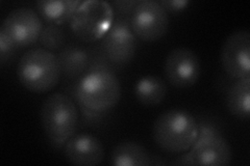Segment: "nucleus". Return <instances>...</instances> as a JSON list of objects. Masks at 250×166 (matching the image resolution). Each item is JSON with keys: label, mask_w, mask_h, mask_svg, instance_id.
Masks as SVG:
<instances>
[{"label": "nucleus", "mask_w": 250, "mask_h": 166, "mask_svg": "<svg viewBox=\"0 0 250 166\" xmlns=\"http://www.w3.org/2000/svg\"><path fill=\"white\" fill-rule=\"evenodd\" d=\"M75 97L84 115L101 116L118 104L121 84L109 70L96 69L81 78L75 89Z\"/></svg>", "instance_id": "f257e3e1"}, {"label": "nucleus", "mask_w": 250, "mask_h": 166, "mask_svg": "<svg viewBox=\"0 0 250 166\" xmlns=\"http://www.w3.org/2000/svg\"><path fill=\"white\" fill-rule=\"evenodd\" d=\"M153 140L164 152L178 154L188 152L198 136V123L183 109H169L153 123Z\"/></svg>", "instance_id": "f03ea898"}, {"label": "nucleus", "mask_w": 250, "mask_h": 166, "mask_svg": "<svg viewBox=\"0 0 250 166\" xmlns=\"http://www.w3.org/2000/svg\"><path fill=\"white\" fill-rule=\"evenodd\" d=\"M62 75L59 57L45 48L26 51L19 59L17 76L26 90L45 93L58 85Z\"/></svg>", "instance_id": "7ed1b4c3"}, {"label": "nucleus", "mask_w": 250, "mask_h": 166, "mask_svg": "<svg viewBox=\"0 0 250 166\" xmlns=\"http://www.w3.org/2000/svg\"><path fill=\"white\" fill-rule=\"evenodd\" d=\"M40 117L46 136L56 146H64L74 135L78 111L75 103L67 94L51 93L43 103Z\"/></svg>", "instance_id": "20e7f679"}, {"label": "nucleus", "mask_w": 250, "mask_h": 166, "mask_svg": "<svg viewBox=\"0 0 250 166\" xmlns=\"http://www.w3.org/2000/svg\"><path fill=\"white\" fill-rule=\"evenodd\" d=\"M114 22V9L104 0L82 1L70 19L73 34L83 42L92 43L103 38Z\"/></svg>", "instance_id": "39448f33"}, {"label": "nucleus", "mask_w": 250, "mask_h": 166, "mask_svg": "<svg viewBox=\"0 0 250 166\" xmlns=\"http://www.w3.org/2000/svg\"><path fill=\"white\" fill-rule=\"evenodd\" d=\"M129 24L137 37L144 42H155L167 34L168 13L155 0H138Z\"/></svg>", "instance_id": "423d86ee"}, {"label": "nucleus", "mask_w": 250, "mask_h": 166, "mask_svg": "<svg viewBox=\"0 0 250 166\" xmlns=\"http://www.w3.org/2000/svg\"><path fill=\"white\" fill-rule=\"evenodd\" d=\"M42 30L40 15L29 7H18L10 12L0 27V31L16 48L35 44L40 38Z\"/></svg>", "instance_id": "0eeeda50"}, {"label": "nucleus", "mask_w": 250, "mask_h": 166, "mask_svg": "<svg viewBox=\"0 0 250 166\" xmlns=\"http://www.w3.org/2000/svg\"><path fill=\"white\" fill-rule=\"evenodd\" d=\"M164 73L171 85L178 89L190 88L200 78L201 62L192 49L178 47L168 53Z\"/></svg>", "instance_id": "6e6552de"}, {"label": "nucleus", "mask_w": 250, "mask_h": 166, "mask_svg": "<svg viewBox=\"0 0 250 166\" xmlns=\"http://www.w3.org/2000/svg\"><path fill=\"white\" fill-rule=\"evenodd\" d=\"M138 47V37L132 31L129 20L114 21L103 37V48L106 58L117 66L126 65L134 59Z\"/></svg>", "instance_id": "1a4fd4ad"}, {"label": "nucleus", "mask_w": 250, "mask_h": 166, "mask_svg": "<svg viewBox=\"0 0 250 166\" xmlns=\"http://www.w3.org/2000/svg\"><path fill=\"white\" fill-rule=\"evenodd\" d=\"M220 59L226 74L233 79L250 77V33L247 29L233 31L224 41Z\"/></svg>", "instance_id": "9d476101"}, {"label": "nucleus", "mask_w": 250, "mask_h": 166, "mask_svg": "<svg viewBox=\"0 0 250 166\" xmlns=\"http://www.w3.org/2000/svg\"><path fill=\"white\" fill-rule=\"evenodd\" d=\"M189 152L194 165L224 166L232 158L230 146L220 133L197 137Z\"/></svg>", "instance_id": "9b49d317"}, {"label": "nucleus", "mask_w": 250, "mask_h": 166, "mask_svg": "<svg viewBox=\"0 0 250 166\" xmlns=\"http://www.w3.org/2000/svg\"><path fill=\"white\" fill-rule=\"evenodd\" d=\"M66 159L77 166L98 165L104 159L103 142L90 134H78L69 138L64 145Z\"/></svg>", "instance_id": "f8f14e48"}, {"label": "nucleus", "mask_w": 250, "mask_h": 166, "mask_svg": "<svg viewBox=\"0 0 250 166\" xmlns=\"http://www.w3.org/2000/svg\"><path fill=\"white\" fill-rule=\"evenodd\" d=\"M81 3L80 0H40L36 7L38 14L46 22L61 25L70 21Z\"/></svg>", "instance_id": "ddd939ff"}, {"label": "nucleus", "mask_w": 250, "mask_h": 166, "mask_svg": "<svg viewBox=\"0 0 250 166\" xmlns=\"http://www.w3.org/2000/svg\"><path fill=\"white\" fill-rule=\"evenodd\" d=\"M151 159L146 148L135 141H122L111 153V163L115 166H148Z\"/></svg>", "instance_id": "4468645a"}, {"label": "nucleus", "mask_w": 250, "mask_h": 166, "mask_svg": "<svg viewBox=\"0 0 250 166\" xmlns=\"http://www.w3.org/2000/svg\"><path fill=\"white\" fill-rule=\"evenodd\" d=\"M226 107L240 120H249L250 113V77L237 79L226 93Z\"/></svg>", "instance_id": "2eb2a0df"}, {"label": "nucleus", "mask_w": 250, "mask_h": 166, "mask_svg": "<svg viewBox=\"0 0 250 166\" xmlns=\"http://www.w3.org/2000/svg\"><path fill=\"white\" fill-rule=\"evenodd\" d=\"M168 92L167 83L154 75L144 76L135 85V96L144 106L159 105L165 100Z\"/></svg>", "instance_id": "dca6fc26"}, {"label": "nucleus", "mask_w": 250, "mask_h": 166, "mask_svg": "<svg viewBox=\"0 0 250 166\" xmlns=\"http://www.w3.org/2000/svg\"><path fill=\"white\" fill-rule=\"evenodd\" d=\"M62 74L67 78H76L84 73L89 67V55L82 47L69 45L59 55Z\"/></svg>", "instance_id": "f3484780"}, {"label": "nucleus", "mask_w": 250, "mask_h": 166, "mask_svg": "<svg viewBox=\"0 0 250 166\" xmlns=\"http://www.w3.org/2000/svg\"><path fill=\"white\" fill-rule=\"evenodd\" d=\"M39 41L45 49L51 52L58 51L66 44V34L60 25L48 24L43 27Z\"/></svg>", "instance_id": "a211bd4d"}, {"label": "nucleus", "mask_w": 250, "mask_h": 166, "mask_svg": "<svg viewBox=\"0 0 250 166\" xmlns=\"http://www.w3.org/2000/svg\"><path fill=\"white\" fill-rule=\"evenodd\" d=\"M14 49H16V47L6 36L0 31V61H1V65H3L4 61L11 56Z\"/></svg>", "instance_id": "6ab92c4d"}, {"label": "nucleus", "mask_w": 250, "mask_h": 166, "mask_svg": "<svg viewBox=\"0 0 250 166\" xmlns=\"http://www.w3.org/2000/svg\"><path fill=\"white\" fill-rule=\"evenodd\" d=\"M159 2L167 13H177L185 11L188 5L190 4V1H188V0H161Z\"/></svg>", "instance_id": "aec40b11"}, {"label": "nucleus", "mask_w": 250, "mask_h": 166, "mask_svg": "<svg viewBox=\"0 0 250 166\" xmlns=\"http://www.w3.org/2000/svg\"><path fill=\"white\" fill-rule=\"evenodd\" d=\"M137 2L138 0H115L111 4L120 15H130Z\"/></svg>", "instance_id": "412c9836"}, {"label": "nucleus", "mask_w": 250, "mask_h": 166, "mask_svg": "<svg viewBox=\"0 0 250 166\" xmlns=\"http://www.w3.org/2000/svg\"><path fill=\"white\" fill-rule=\"evenodd\" d=\"M176 164H182V165H194L192 156L190 154V152L188 151L184 156H182L179 158V160L177 162H175Z\"/></svg>", "instance_id": "4be33fe9"}]
</instances>
